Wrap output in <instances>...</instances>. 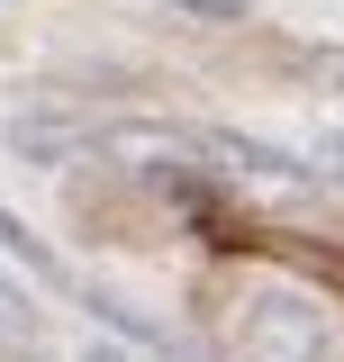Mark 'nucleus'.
Masks as SVG:
<instances>
[{
  "mask_svg": "<svg viewBox=\"0 0 344 362\" xmlns=\"http://www.w3.org/2000/svg\"><path fill=\"white\" fill-rule=\"evenodd\" d=\"M28 326H37V317H28V290L0 281V344H28Z\"/></svg>",
  "mask_w": 344,
  "mask_h": 362,
  "instance_id": "nucleus-3",
  "label": "nucleus"
},
{
  "mask_svg": "<svg viewBox=\"0 0 344 362\" xmlns=\"http://www.w3.org/2000/svg\"><path fill=\"white\" fill-rule=\"evenodd\" d=\"M172 9H190V18H245L254 0H172Z\"/></svg>",
  "mask_w": 344,
  "mask_h": 362,
  "instance_id": "nucleus-4",
  "label": "nucleus"
},
{
  "mask_svg": "<svg viewBox=\"0 0 344 362\" xmlns=\"http://www.w3.org/2000/svg\"><path fill=\"white\" fill-rule=\"evenodd\" d=\"M236 344H245V362H336V326L290 290H263L236 317Z\"/></svg>",
  "mask_w": 344,
  "mask_h": 362,
  "instance_id": "nucleus-1",
  "label": "nucleus"
},
{
  "mask_svg": "<svg viewBox=\"0 0 344 362\" xmlns=\"http://www.w3.org/2000/svg\"><path fill=\"white\" fill-rule=\"evenodd\" d=\"M209 163L236 181V190H263L272 209H299V199H308V173H299V163L263 154V145H245V136H209Z\"/></svg>",
  "mask_w": 344,
  "mask_h": 362,
  "instance_id": "nucleus-2",
  "label": "nucleus"
}]
</instances>
